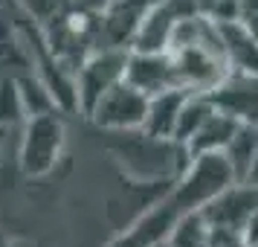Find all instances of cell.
<instances>
[{"instance_id": "1", "label": "cell", "mask_w": 258, "mask_h": 247, "mask_svg": "<svg viewBox=\"0 0 258 247\" xmlns=\"http://www.w3.org/2000/svg\"><path fill=\"white\" fill-rule=\"evenodd\" d=\"M107 152L119 169L137 186H171L191 163L186 145L168 137H154L148 131H105Z\"/></svg>"}, {"instance_id": "2", "label": "cell", "mask_w": 258, "mask_h": 247, "mask_svg": "<svg viewBox=\"0 0 258 247\" xmlns=\"http://www.w3.org/2000/svg\"><path fill=\"white\" fill-rule=\"evenodd\" d=\"M67 142V128L58 111H47V114H35L26 117L24 122V137H21V169L29 177H44L49 175L55 163L61 160Z\"/></svg>"}, {"instance_id": "3", "label": "cell", "mask_w": 258, "mask_h": 247, "mask_svg": "<svg viewBox=\"0 0 258 247\" xmlns=\"http://www.w3.org/2000/svg\"><path fill=\"white\" fill-rule=\"evenodd\" d=\"M125 61H128L125 47H96L79 61L73 90H76V105L84 114L96 105L99 96L125 79Z\"/></svg>"}, {"instance_id": "4", "label": "cell", "mask_w": 258, "mask_h": 247, "mask_svg": "<svg viewBox=\"0 0 258 247\" xmlns=\"http://www.w3.org/2000/svg\"><path fill=\"white\" fill-rule=\"evenodd\" d=\"M145 111H148V96L122 79L107 93L96 99V105L87 111V117L102 131H134L142 128Z\"/></svg>"}, {"instance_id": "5", "label": "cell", "mask_w": 258, "mask_h": 247, "mask_svg": "<svg viewBox=\"0 0 258 247\" xmlns=\"http://www.w3.org/2000/svg\"><path fill=\"white\" fill-rule=\"evenodd\" d=\"M200 210L212 227H223V230H235V233L246 235V227L258 212V183L232 180L215 198L206 201Z\"/></svg>"}, {"instance_id": "6", "label": "cell", "mask_w": 258, "mask_h": 247, "mask_svg": "<svg viewBox=\"0 0 258 247\" xmlns=\"http://www.w3.org/2000/svg\"><path fill=\"white\" fill-rule=\"evenodd\" d=\"M125 82L134 84V87L142 90L145 96H154V93H163V90H171V87H180L174 61H171V56H168V50H163V53L128 50Z\"/></svg>"}, {"instance_id": "7", "label": "cell", "mask_w": 258, "mask_h": 247, "mask_svg": "<svg viewBox=\"0 0 258 247\" xmlns=\"http://www.w3.org/2000/svg\"><path fill=\"white\" fill-rule=\"evenodd\" d=\"M209 96L221 111L232 114L238 122L258 125V73L232 70Z\"/></svg>"}, {"instance_id": "8", "label": "cell", "mask_w": 258, "mask_h": 247, "mask_svg": "<svg viewBox=\"0 0 258 247\" xmlns=\"http://www.w3.org/2000/svg\"><path fill=\"white\" fill-rule=\"evenodd\" d=\"M188 93H191V90H186V87H171V90L148 96V111H145L142 131H148L154 137H168V140H174L177 119H180V111L186 105Z\"/></svg>"}, {"instance_id": "9", "label": "cell", "mask_w": 258, "mask_h": 247, "mask_svg": "<svg viewBox=\"0 0 258 247\" xmlns=\"http://www.w3.org/2000/svg\"><path fill=\"white\" fill-rule=\"evenodd\" d=\"M235 128H238V119L215 105V111L206 117V122H203V125L195 131V137L186 142L188 154L198 157V154H218V152H223V149L229 145V140H232Z\"/></svg>"}, {"instance_id": "10", "label": "cell", "mask_w": 258, "mask_h": 247, "mask_svg": "<svg viewBox=\"0 0 258 247\" xmlns=\"http://www.w3.org/2000/svg\"><path fill=\"white\" fill-rule=\"evenodd\" d=\"M255 154H258V125H252V122H238L229 145L223 149V157L232 166L235 180H244L246 177V172L252 169Z\"/></svg>"}, {"instance_id": "11", "label": "cell", "mask_w": 258, "mask_h": 247, "mask_svg": "<svg viewBox=\"0 0 258 247\" xmlns=\"http://www.w3.org/2000/svg\"><path fill=\"white\" fill-rule=\"evenodd\" d=\"M165 241L171 247H209L212 227H209V221H206L203 212L191 210L171 227V233L165 235Z\"/></svg>"}, {"instance_id": "12", "label": "cell", "mask_w": 258, "mask_h": 247, "mask_svg": "<svg viewBox=\"0 0 258 247\" xmlns=\"http://www.w3.org/2000/svg\"><path fill=\"white\" fill-rule=\"evenodd\" d=\"M212 111H215V102H212L209 93H188L186 105L180 111V119H177V128H174V140L180 145H186L191 137H195V131L206 122Z\"/></svg>"}, {"instance_id": "13", "label": "cell", "mask_w": 258, "mask_h": 247, "mask_svg": "<svg viewBox=\"0 0 258 247\" xmlns=\"http://www.w3.org/2000/svg\"><path fill=\"white\" fill-rule=\"evenodd\" d=\"M107 247H148V244H145V241H140V238L131 233V230H125V233H119Z\"/></svg>"}, {"instance_id": "14", "label": "cell", "mask_w": 258, "mask_h": 247, "mask_svg": "<svg viewBox=\"0 0 258 247\" xmlns=\"http://www.w3.org/2000/svg\"><path fill=\"white\" fill-rule=\"evenodd\" d=\"M238 6H241V18L258 15V0H238Z\"/></svg>"}, {"instance_id": "15", "label": "cell", "mask_w": 258, "mask_h": 247, "mask_svg": "<svg viewBox=\"0 0 258 247\" xmlns=\"http://www.w3.org/2000/svg\"><path fill=\"white\" fill-rule=\"evenodd\" d=\"M6 131H9V128H3V125H0V152H3V142H6Z\"/></svg>"}]
</instances>
